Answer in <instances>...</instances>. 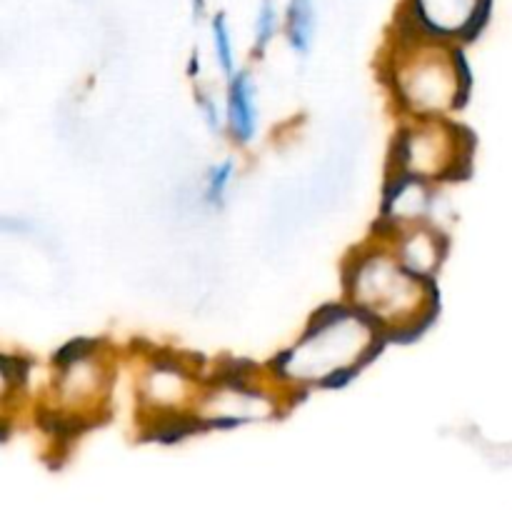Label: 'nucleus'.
I'll return each mask as SVG.
<instances>
[{
    "label": "nucleus",
    "instance_id": "obj_17",
    "mask_svg": "<svg viewBox=\"0 0 512 510\" xmlns=\"http://www.w3.org/2000/svg\"><path fill=\"white\" fill-rule=\"evenodd\" d=\"M195 13H203V0H195Z\"/></svg>",
    "mask_w": 512,
    "mask_h": 510
},
{
    "label": "nucleus",
    "instance_id": "obj_10",
    "mask_svg": "<svg viewBox=\"0 0 512 510\" xmlns=\"http://www.w3.org/2000/svg\"><path fill=\"white\" fill-rule=\"evenodd\" d=\"M398 260L420 278H430L443 260L440 240L428 230H413L403 235L398 245Z\"/></svg>",
    "mask_w": 512,
    "mask_h": 510
},
{
    "label": "nucleus",
    "instance_id": "obj_2",
    "mask_svg": "<svg viewBox=\"0 0 512 510\" xmlns=\"http://www.w3.org/2000/svg\"><path fill=\"white\" fill-rule=\"evenodd\" d=\"M348 288L365 318L395 333L420 330V320L433 318V288L390 255H363L350 273Z\"/></svg>",
    "mask_w": 512,
    "mask_h": 510
},
{
    "label": "nucleus",
    "instance_id": "obj_6",
    "mask_svg": "<svg viewBox=\"0 0 512 510\" xmlns=\"http://www.w3.org/2000/svg\"><path fill=\"white\" fill-rule=\"evenodd\" d=\"M278 410L268 393L248 388L243 378L223 380L218 388L208 390L198 405V418L208 423H245V420L270 418Z\"/></svg>",
    "mask_w": 512,
    "mask_h": 510
},
{
    "label": "nucleus",
    "instance_id": "obj_5",
    "mask_svg": "<svg viewBox=\"0 0 512 510\" xmlns=\"http://www.w3.org/2000/svg\"><path fill=\"white\" fill-rule=\"evenodd\" d=\"M465 133L443 120H425L400 138V175L410 178H448L460 173L470 150L465 148Z\"/></svg>",
    "mask_w": 512,
    "mask_h": 510
},
{
    "label": "nucleus",
    "instance_id": "obj_3",
    "mask_svg": "<svg viewBox=\"0 0 512 510\" xmlns=\"http://www.w3.org/2000/svg\"><path fill=\"white\" fill-rule=\"evenodd\" d=\"M418 35L405 38L395 55L393 80L398 98L420 118H435L463 103L465 78L463 60L445 48L438 35L418 23Z\"/></svg>",
    "mask_w": 512,
    "mask_h": 510
},
{
    "label": "nucleus",
    "instance_id": "obj_7",
    "mask_svg": "<svg viewBox=\"0 0 512 510\" xmlns=\"http://www.w3.org/2000/svg\"><path fill=\"white\" fill-rule=\"evenodd\" d=\"M488 13V0H415V20L438 38L475 35Z\"/></svg>",
    "mask_w": 512,
    "mask_h": 510
},
{
    "label": "nucleus",
    "instance_id": "obj_1",
    "mask_svg": "<svg viewBox=\"0 0 512 510\" xmlns=\"http://www.w3.org/2000/svg\"><path fill=\"white\" fill-rule=\"evenodd\" d=\"M378 330L373 320L355 310L330 305L313 318L308 333L278 360L283 378L295 383H333L373 358Z\"/></svg>",
    "mask_w": 512,
    "mask_h": 510
},
{
    "label": "nucleus",
    "instance_id": "obj_14",
    "mask_svg": "<svg viewBox=\"0 0 512 510\" xmlns=\"http://www.w3.org/2000/svg\"><path fill=\"white\" fill-rule=\"evenodd\" d=\"M275 23H278V15H275L273 0H263L258 10V23H255V53H263L265 45L270 43L275 33Z\"/></svg>",
    "mask_w": 512,
    "mask_h": 510
},
{
    "label": "nucleus",
    "instance_id": "obj_9",
    "mask_svg": "<svg viewBox=\"0 0 512 510\" xmlns=\"http://www.w3.org/2000/svg\"><path fill=\"white\" fill-rule=\"evenodd\" d=\"M433 198L430 190L425 188L423 180L410 178V175H400L395 188H390L388 203H385V218L395 220V223H408V220H418L428 215Z\"/></svg>",
    "mask_w": 512,
    "mask_h": 510
},
{
    "label": "nucleus",
    "instance_id": "obj_12",
    "mask_svg": "<svg viewBox=\"0 0 512 510\" xmlns=\"http://www.w3.org/2000/svg\"><path fill=\"white\" fill-rule=\"evenodd\" d=\"M315 30L313 0H290L288 5V40L298 53H308Z\"/></svg>",
    "mask_w": 512,
    "mask_h": 510
},
{
    "label": "nucleus",
    "instance_id": "obj_4",
    "mask_svg": "<svg viewBox=\"0 0 512 510\" xmlns=\"http://www.w3.org/2000/svg\"><path fill=\"white\" fill-rule=\"evenodd\" d=\"M73 348L75 355H68L63 350L55 358L60 373L55 375L53 385V415H58V420H63L65 425L83 428L80 420L95 413L108 395V368L95 355L93 343H73Z\"/></svg>",
    "mask_w": 512,
    "mask_h": 510
},
{
    "label": "nucleus",
    "instance_id": "obj_13",
    "mask_svg": "<svg viewBox=\"0 0 512 510\" xmlns=\"http://www.w3.org/2000/svg\"><path fill=\"white\" fill-rule=\"evenodd\" d=\"M213 38H215V53H218V63L228 75H233L235 60H233V45H230L228 25H225V15H215L213 18Z\"/></svg>",
    "mask_w": 512,
    "mask_h": 510
},
{
    "label": "nucleus",
    "instance_id": "obj_16",
    "mask_svg": "<svg viewBox=\"0 0 512 510\" xmlns=\"http://www.w3.org/2000/svg\"><path fill=\"white\" fill-rule=\"evenodd\" d=\"M198 105L203 108L205 118H208L210 128H218V110H215V103L205 93H198Z\"/></svg>",
    "mask_w": 512,
    "mask_h": 510
},
{
    "label": "nucleus",
    "instance_id": "obj_11",
    "mask_svg": "<svg viewBox=\"0 0 512 510\" xmlns=\"http://www.w3.org/2000/svg\"><path fill=\"white\" fill-rule=\"evenodd\" d=\"M228 123L238 143H248V140H253L255 125H258V110H255L253 83H250L248 73L235 75L233 85H230Z\"/></svg>",
    "mask_w": 512,
    "mask_h": 510
},
{
    "label": "nucleus",
    "instance_id": "obj_15",
    "mask_svg": "<svg viewBox=\"0 0 512 510\" xmlns=\"http://www.w3.org/2000/svg\"><path fill=\"white\" fill-rule=\"evenodd\" d=\"M230 178H233V163H230V160H225L223 165L213 168V173H210V178H208V200L210 203L213 205L223 203V195H225V188H228Z\"/></svg>",
    "mask_w": 512,
    "mask_h": 510
},
{
    "label": "nucleus",
    "instance_id": "obj_8",
    "mask_svg": "<svg viewBox=\"0 0 512 510\" xmlns=\"http://www.w3.org/2000/svg\"><path fill=\"white\" fill-rule=\"evenodd\" d=\"M195 393V380L190 370L175 360H158L148 373L143 375L140 398L148 408L158 413H175L183 408Z\"/></svg>",
    "mask_w": 512,
    "mask_h": 510
}]
</instances>
